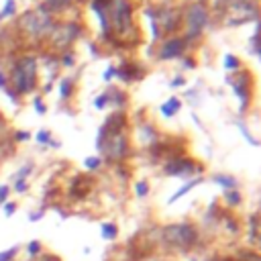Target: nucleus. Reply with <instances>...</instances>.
I'll return each instance as SVG.
<instances>
[{
  "mask_svg": "<svg viewBox=\"0 0 261 261\" xmlns=\"http://www.w3.org/2000/svg\"><path fill=\"white\" fill-rule=\"evenodd\" d=\"M179 108H181V102H179V98H169L165 104H161V114L169 118V116H173V114H175Z\"/></svg>",
  "mask_w": 261,
  "mask_h": 261,
  "instance_id": "obj_10",
  "label": "nucleus"
},
{
  "mask_svg": "<svg viewBox=\"0 0 261 261\" xmlns=\"http://www.w3.org/2000/svg\"><path fill=\"white\" fill-rule=\"evenodd\" d=\"M41 241H31L29 245H27V253H29V259L31 261H35L39 255H41Z\"/></svg>",
  "mask_w": 261,
  "mask_h": 261,
  "instance_id": "obj_14",
  "label": "nucleus"
},
{
  "mask_svg": "<svg viewBox=\"0 0 261 261\" xmlns=\"http://www.w3.org/2000/svg\"><path fill=\"white\" fill-rule=\"evenodd\" d=\"M0 88H2V90H6V77H4L2 73H0Z\"/></svg>",
  "mask_w": 261,
  "mask_h": 261,
  "instance_id": "obj_31",
  "label": "nucleus"
},
{
  "mask_svg": "<svg viewBox=\"0 0 261 261\" xmlns=\"http://www.w3.org/2000/svg\"><path fill=\"white\" fill-rule=\"evenodd\" d=\"M220 222L224 224V230H226L228 234H237V232L241 230V226H239V222H237L234 218H230L228 214H224V216L220 218Z\"/></svg>",
  "mask_w": 261,
  "mask_h": 261,
  "instance_id": "obj_13",
  "label": "nucleus"
},
{
  "mask_svg": "<svg viewBox=\"0 0 261 261\" xmlns=\"http://www.w3.org/2000/svg\"><path fill=\"white\" fill-rule=\"evenodd\" d=\"M8 194H10V188L8 186H0V206L8 200Z\"/></svg>",
  "mask_w": 261,
  "mask_h": 261,
  "instance_id": "obj_25",
  "label": "nucleus"
},
{
  "mask_svg": "<svg viewBox=\"0 0 261 261\" xmlns=\"http://www.w3.org/2000/svg\"><path fill=\"white\" fill-rule=\"evenodd\" d=\"M212 181L218 184L224 190H237V179L232 175H228V173H214L212 175Z\"/></svg>",
  "mask_w": 261,
  "mask_h": 261,
  "instance_id": "obj_8",
  "label": "nucleus"
},
{
  "mask_svg": "<svg viewBox=\"0 0 261 261\" xmlns=\"http://www.w3.org/2000/svg\"><path fill=\"white\" fill-rule=\"evenodd\" d=\"M71 0H49V8L51 10H63L65 6H69Z\"/></svg>",
  "mask_w": 261,
  "mask_h": 261,
  "instance_id": "obj_21",
  "label": "nucleus"
},
{
  "mask_svg": "<svg viewBox=\"0 0 261 261\" xmlns=\"http://www.w3.org/2000/svg\"><path fill=\"white\" fill-rule=\"evenodd\" d=\"M239 65H241V61H239L234 55H226V57H224V67H226V69H237Z\"/></svg>",
  "mask_w": 261,
  "mask_h": 261,
  "instance_id": "obj_19",
  "label": "nucleus"
},
{
  "mask_svg": "<svg viewBox=\"0 0 261 261\" xmlns=\"http://www.w3.org/2000/svg\"><path fill=\"white\" fill-rule=\"evenodd\" d=\"M29 139H31V135L27 130H16L14 133V141H29Z\"/></svg>",
  "mask_w": 261,
  "mask_h": 261,
  "instance_id": "obj_26",
  "label": "nucleus"
},
{
  "mask_svg": "<svg viewBox=\"0 0 261 261\" xmlns=\"http://www.w3.org/2000/svg\"><path fill=\"white\" fill-rule=\"evenodd\" d=\"M71 90H73L71 80H63V82H61V98H63V100L69 98V96H71Z\"/></svg>",
  "mask_w": 261,
  "mask_h": 261,
  "instance_id": "obj_18",
  "label": "nucleus"
},
{
  "mask_svg": "<svg viewBox=\"0 0 261 261\" xmlns=\"http://www.w3.org/2000/svg\"><path fill=\"white\" fill-rule=\"evenodd\" d=\"M2 208H4V216H12L16 212V204L14 202H8V200L2 204Z\"/></svg>",
  "mask_w": 261,
  "mask_h": 261,
  "instance_id": "obj_23",
  "label": "nucleus"
},
{
  "mask_svg": "<svg viewBox=\"0 0 261 261\" xmlns=\"http://www.w3.org/2000/svg\"><path fill=\"white\" fill-rule=\"evenodd\" d=\"M218 261H234V259H218Z\"/></svg>",
  "mask_w": 261,
  "mask_h": 261,
  "instance_id": "obj_33",
  "label": "nucleus"
},
{
  "mask_svg": "<svg viewBox=\"0 0 261 261\" xmlns=\"http://www.w3.org/2000/svg\"><path fill=\"white\" fill-rule=\"evenodd\" d=\"M184 49V41L181 39H167L163 45H161V53L159 57L161 59H171V57H177Z\"/></svg>",
  "mask_w": 261,
  "mask_h": 261,
  "instance_id": "obj_6",
  "label": "nucleus"
},
{
  "mask_svg": "<svg viewBox=\"0 0 261 261\" xmlns=\"http://www.w3.org/2000/svg\"><path fill=\"white\" fill-rule=\"evenodd\" d=\"M159 241L167 249H173V251H179V253H190L192 249H196L200 245V230L188 220L171 222V224L161 228Z\"/></svg>",
  "mask_w": 261,
  "mask_h": 261,
  "instance_id": "obj_1",
  "label": "nucleus"
},
{
  "mask_svg": "<svg viewBox=\"0 0 261 261\" xmlns=\"http://www.w3.org/2000/svg\"><path fill=\"white\" fill-rule=\"evenodd\" d=\"M171 86H173V88H177V86H184V77H175Z\"/></svg>",
  "mask_w": 261,
  "mask_h": 261,
  "instance_id": "obj_29",
  "label": "nucleus"
},
{
  "mask_svg": "<svg viewBox=\"0 0 261 261\" xmlns=\"http://www.w3.org/2000/svg\"><path fill=\"white\" fill-rule=\"evenodd\" d=\"M135 194H137V198H145L149 194V181L147 179H139L135 184Z\"/></svg>",
  "mask_w": 261,
  "mask_h": 261,
  "instance_id": "obj_15",
  "label": "nucleus"
},
{
  "mask_svg": "<svg viewBox=\"0 0 261 261\" xmlns=\"http://www.w3.org/2000/svg\"><path fill=\"white\" fill-rule=\"evenodd\" d=\"M108 104V94H102V96H98L96 100H94V106L96 108H104Z\"/></svg>",
  "mask_w": 261,
  "mask_h": 261,
  "instance_id": "obj_24",
  "label": "nucleus"
},
{
  "mask_svg": "<svg viewBox=\"0 0 261 261\" xmlns=\"http://www.w3.org/2000/svg\"><path fill=\"white\" fill-rule=\"evenodd\" d=\"M102 163H104V161H102L100 157H88V159H84V165H86V169H90V171L100 169Z\"/></svg>",
  "mask_w": 261,
  "mask_h": 261,
  "instance_id": "obj_16",
  "label": "nucleus"
},
{
  "mask_svg": "<svg viewBox=\"0 0 261 261\" xmlns=\"http://www.w3.org/2000/svg\"><path fill=\"white\" fill-rule=\"evenodd\" d=\"M43 214H45V210H37V212H31V214H29V220H31V222H35V220H41V218H43Z\"/></svg>",
  "mask_w": 261,
  "mask_h": 261,
  "instance_id": "obj_27",
  "label": "nucleus"
},
{
  "mask_svg": "<svg viewBox=\"0 0 261 261\" xmlns=\"http://www.w3.org/2000/svg\"><path fill=\"white\" fill-rule=\"evenodd\" d=\"M0 20H2V16H0Z\"/></svg>",
  "mask_w": 261,
  "mask_h": 261,
  "instance_id": "obj_34",
  "label": "nucleus"
},
{
  "mask_svg": "<svg viewBox=\"0 0 261 261\" xmlns=\"http://www.w3.org/2000/svg\"><path fill=\"white\" fill-rule=\"evenodd\" d=\"M198 184H202V175H196V177L188 179V181H186V184H184V186H181V188H179V190H177V192H175V194H173V196L167 200V204H173L175 200H179L181 196H186V194H188L192 188H196Z\"/></svg>",
  "mask_w": 261,
  "mask_h": 261,
  "instance_id": "obj_7",
  "label": "nucleus"
},
{
  "mask_svg": "<svg viewBox=\"0 0 261 261\" xmlns=\"http://www.w3.org/2000/svg\"><path fill=\"white\" fill-rule=\"evenodd\" d=\"M27 190H29L27 179H16V181H14V192H16V194H24Z\"/></svg>",
  "mask_w": 261,
  "mask_h": 261,
  "instance_id": "obj_22",
  "label": "nucleus"
},
{
  "mask_svg": "<svg viewBox=\"0 0 261 261\" xmlns=\"http://www.w3.org/2000/svg\"><path fill=\"white\" fill-rule=\"evenodd\" d=\"M241 202H243V198H241L239 190H224V204H226L228 208H234V206H239Z\"/></svg>",
  "mask_w": 261,
  "mask_h": 261,
  "instance_id": "obj_11",
  "label": "nucleus"
},
{
  "mask_svg": "<svg viewBox=\"0 0 261 261\" xmlns=\"http://www.w3.org/2000/svg\"><path fill=\"white\" fill-rule=\"evenodd\" d=\"M29 261H31V259H29Z\"/></svg>",
  "mask_w": 261,
  "mask_h": 261,
  "instance_id": "obj_35",
  "label": "nucleus"
},
{
  "mask_svg": "<svg viewBox=\"0 0 261 261\" xmlns=\"http://www.w3.org/2000/svg\"><path fill=\"white\" fill-rule=\"evenodd\" d=\"M16 255H18V245H14V247L2 251V253H0V261H14Z\"/></svg>",
  "mask_w": 261,
  "mask_h": 261,
  "instance_id": "obj_17",
  "label": "nucleus"
},
{
  "mask_svg": "<svg viewBox=\"0 0 261 261\" xmlns=\"http://www.w3.org/2000/svg\"><path fill=\"white\" fill-rule=\"evenodd\" d=\"M35 141H37L39 145H49V147H55V149L59 147V143L51 139V133H49V130H39V133L35 135Z\"/></svg>",
  "mask_w": 261,
  "mask_h": 261,
  "instance_id": "obj_12",
  "label": "nucleus"
},
{
  "mask_svg": "<svg viewBox=\"0 0 261 261\" xmlns=\"http://www.w3.org/2000/svg\"><path fill=\"white\" fill-rule=\"evenodd\" d=\"M200 171H202V165L188 157H175L163 165V173H167L171 177H188V175L200 173Z\"/></svg>",
  "mask_w": 261,
  "mask_h": 261,
  "instance_id": "obj_3",
  "label": "nucleus"
},
{
  "mask_svg": "<svg viewBox=\"0 0 261 261\" xmlns=\"http://www.w3.org/2000/svg\"><path fill=\"white\" fill-rule=\"evenodd\" d=\"M247 245H251V247L259 245V212L249 214V220H247Z\"/></svg>",
  "mask_w": 261,
  "mask_h": 261,
  "instance_id": "obj_5",
  "label": "nucleus"
},
{
  "mask_svg": "<svg viewBox=\"0 0 261 261\" xmlns=\"http://www.w3.org/2000/svg\"><path fill=\"white\" fill-rule=\"evenodd\" d=\"M63 63H65V65H71V63H73V57H71V55H65V57H63Z\"/></svg>",
  "mask_w": 261,
  "mask_h": 261,
  "instance_id": "obj_30",
  "label": "nucleus"
},
{
  "mask_svg": "<svg viewBox=\"0 0 261 261\" xmlns=\"http://www.w3.org/2000/svg\"><path fill=\"white\" fill-rule=\"evenodd\" d=\"M33 171V165L31 163H27V165H22L18 171H16V175H14V179H27V175Z\"/></svg>",
  "mask_w": 261,
  "mask_h": 261,
  "instance_id": "obj_20",
  "label": "nucleus"
},
{
  "mask_svg": "<svg viewBox=\"0 0 261 261\" xmlns=\"http://www.w3.org/2000/svg\"><path fill=\"white\" fill-rule=\"evenodd\" d=\"M35 77H37V61L33 57H22L16 61L12 69V84L18 94H27L35 88Z\"/></svg>",
  "mask_w": 261,
  "mask_h": 261,
  "instance_id": "obj_2",
  "label": "nucleus"
},
{
  "mask_svg": "<svg viewBox=\"0 0 261 261\" xmlns=\"http://www.w3.org/2000/svg\"><path fill=\"white\" fill-rule=\"evenodd\" d=\"M206 18H208V14H206L204 4H200V2L192 4V6H190V12H188V24H190L188 37H196V35H200L202 27L206 24Z\"/></svg>",
  "mask_w": 261,
  "mask_h": 261,
  "instance_id": "obj_4",
  "label": "nucleus"
},
{
  "mask_svg": "<svg viewBox=\"0 0 261 261\" xmlns=\"http://www.w3.org/2000/svg\"><path fill=\"white\" fill-rule=\"evenodd\" d=\"M33 104H35V110H37L39 114H43V112H45V104L41 102V98H35V102H33Z\"/></svg>",
  "mask_w": 261,
  "mask_h": 261,
  "instance_id": "obj_28",
  "label": "nucleus"
},
{
  "mask_svg": "<svg viewBox=\"0 0 261 261\" xmlns=\"http://www.w3.org/2000/svg\"><path fill=\"white\" fill-rule=\"evenodd\" d=\"M100 237L104 241H114L118 237V226L114 222H102L100 224Z\"/></svg>",
  "mask_w": 261,
  "mask_h": 261,
  "instance_id": "obj_9",
  "label": "nucleus"
},
{
  "mask_svg": "<svg viewBox=\"0 0 261 261\" xmlns=\"http://www.w3.org/2000/svg\"><path fill=\"white\" fill-rule=\"evenodd\" d=\"M0 128H4V118L0 116Z\"/></svg>",
  "mask_w": 261,
  "mask_h": 261,
  "instance_id": "obj_32",
  "label": "nucleus"
}]
</instances>
